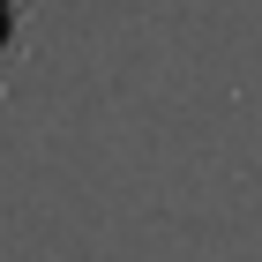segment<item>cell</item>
Here are the masks:
<instances>
[{"label": "cell", "mask_w": 262, "mask_h": 262, "mask_svg": "<svg viewBox=\"0 0 262 262\" xmlns=\"http://www.w3.org/2000/svg\"><path fill=\"white\" fill-rule=\"evenodd\" d=\"M23 45H30V0H0V90H8V75H15Z\"/></svg>", "instance_id": "cell-1"}]
</instances>
